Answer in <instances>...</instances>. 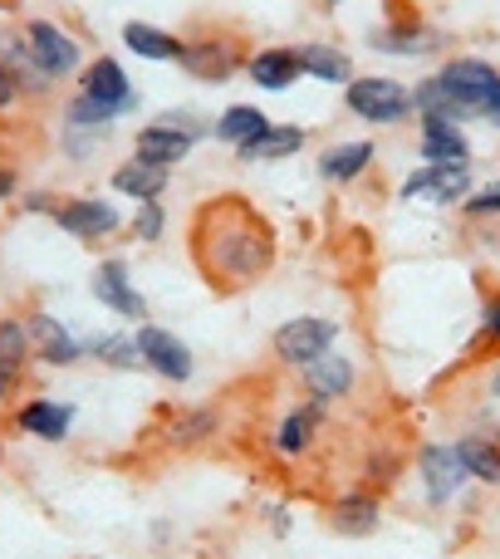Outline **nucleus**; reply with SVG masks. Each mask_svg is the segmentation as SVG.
Here are the masks:
<instances>
[{"mask_svg":"<svg viewBox=\"0 0 500 559\" xmlns=\"http://www.w3.org/2000/svg\"><path fill=\"white\" fill-rule=\"evenodd\" d=\"M45 212L55 216V226L69 231L74 241H104V236H114L118 226H123L118 206L104 202V197H64L59 206H45Z\"/></svg>","mask_w":500,"mask_h":559,"instance_id":"6e6552de","label":"nucleus"},{"mask_svg":"<svg viewBox=\"0 0 500 559\" xmlns=\"http://www.w3.org/2000/svg\"><path fill=\"white\" fill-rule=\"evenodd\" d=\"M305 128H289V123H270L265 133L255 138V143H246V147H236V157L241 163H279V157H289V153H299L305 147Z\"/></svg>","mask_w":500,"mask_h":559,"instance_id":"b1692460","label":"nucleus"},{"mask_svg":"<svg viewBox=\"0 0 500 559\" xmlns=\"http://www.w3.org/2000/svg\"><path fill=\"white\" fill-rule=\"evenodd\" d=\"M25 45H29L35 64L45 69L49 79H69V74H79V69H84V45H79L64 25H55V20H29V25H25Z\"/></svg>","mask_w":500,"mask_h":559,"instance_id":"39448f33","label":"nucleus"},{"mask_svg":"<svg viewBox=\"0 0 500 559\" xmlns=\"http://www.w3.org/2000/svg\"><path fill=\"white\" fill-rule=\"evenodd\" d=\"M486 118H491V123L500 128V88H496V94H491V104H486Z\"/></svg>","mask_w":500,"mask_h":559,"instance_id":"4c0bfd02","label":"nucleus"},{"mask_svg":"<svg viewBox=\"0 0 500 559\" xmlns=\"http://www.w3.org/2000/svg\"><path fill=\"white\" fill-rule=\"evenodd\" d=\"M324 5H338V0H324Z\"/></svg>","mask_w":500,"mask_h":559,"instance_id":"ea45409f","label":"nucleus"},{"mask_svg":"<svg viewBox=\"0 0 500 559\" xmlns=\"http://www.w3.org/2000/svg\"><path fill=\"white\" fill-rule=\"evenodd\" d=\"M417 472H422V491H427V501L432 506H447L466 486V466H462V456H456V442L452 447H442V442L422 447Z\"/></svg>","mask_w":500,"mask_h":559,"instance_id":"9b49d317","label":"nucleus"},{"mask_svg":"<svg viewBox=\"0 0 500 559\" xmlns=\"http://www.w3.org/2000/svg\"><path fill=\"white\" fill-rule=\"evenodd\" d=\"M265 128H270V118L260 114V108H250V104H231L222 118H216V138H222V143H231V147L255 143Z\"/></svg>","mask_w":500,"mask_h":559,"instance_id":"bb28decb","label":"nucleus"},{"mask_svg":"<svg viewBox=\"0 0 500 559\" xmlns=\"http://www.w3.org/2000/svg\"><path fill=\"white\" fill-rule=\"evenodd\" d=\"M20 98H25V84H20V74L10 64H0V114L20 108Z\"/></svg>","mask_w":500,"mask_h":559,"instance_id":"473e14b6","label":"nucleus"},{"mask_svg":"<svg viewBox=\"0 0 500 559\" xmlns=\"http://www.w3.org/2000/svg\"><path fill=\"white\" fill-rule=\"evenodd\" d=\"M84 348L98 358V364H108V368H143L133 334H94Z\"/></svg>","mask_w":500,"mask_h":559,"instance_id":"c85d7f7f","label":"nucleus"},{"mask_svg":"<svg viewBox=\"0 0 500 559\" xmlns=\"http://www.w3.org/2000/svg\"><path fill=\"white\" fill-rule=\"evenodd\" d=\"M437 84L456 98V108H462V114H486L491 94L500 88V69L486 64V59L462 55V59H447L442 74H437Z\"/></svg>","mask_w":500,"mask_h":559,"instance_id":"20e7f679","label":"nucleus"},{"mask_svg":"<svg viewBox=\"0 0 500 559\" xmlns=\"http://www.w3.org/2000/svg\"><path fill=\"white\" fill-rule=\"evenodd\" d=\"M422 163H452V167H472V143H466L462 123L447 118H422Z\"/></svg>","mask_w":500,"mask_h":559,"instance_id":"dca6fc26","label":"nucleus"},{"mask_svg":"<svg viewBox=\"0 0 500 559\" xmlns=\"http://www.w3.org/2000/svg\"><path fill=\"white\" fill-rule=\"evenodd\" d=\"M123 45L133 49L138 59H153V64H182V55H187V39H177V35H167V29H157V25H147V20H128L123 25Z\"/></svg>","mask_w":500,"mask_h":559,"instance_id":"a211bd4d","label":"nucleus"},{"mask_svg":"<svg viewBox=\"0 0 500 559\" xmlns=\"http://www.w3.org/2000/svg\"><path fill=\"white\" fill-rule=\"evenodd\" d=\"M133 344H138V358H143V368H153L157 378H167V383H187L192 378V348L182 344V338L172 334V329L163 324H138L133 329Z\"/></svg>","mask_w":500,"mask_h":559,"instance_id":"0eeeda50","label":"nucleus"},{"mask_svg":"<svg viewBox=\"0 0 500 559\" xmlns=\"http://www.w3.org/2000/svg\"><path fill=\"white\" fill-rule=\"evenodd\" d=\"M202 138H206V128H197L192 118H182V114L172 118V114H167V118H157V123L138 128L133 157H143V163H157V167H167V173H172L177 163H187V153H192Z\"/></svg>","mask_w":500,"mask_h":559,"instance_id":"7ed1b4c3","label":"nucleus"},{"mask_svg":"<svg viewBox=\"0 0 500 559\" xmlns=\"http://www.w3.org/2000/svg\"><path fill=\"white\" fill-rule=\"evenodd\" d=\"M79 94L84 98H94V104H104L108 114H133L138 108V94H133V84H128V74H123V64H118L114 55H98L94 64H84L79 69Z\"/></svg>","mask_w":500,"mask_h":559,"instance_id":"1a4fd4ad","label":"nucleus"},{"mask_svg":"<svg viewBox=\"0 0 500 559\" xmlns=\"http://www.w3.org/2000/svg\"><path fill=\"white\" fill-rule=\"evenodd\" d=\"M25 324H29V344H35V354L45 358L49 368H69V364H79L84 344H79V338L69 334V329L59 324L55 314H29Z\"/></svg>","mask_w":500,"mask_h":559,"instance_id":"2eb2a0df","label":"nucleus"},{"mask_svg":"<svg viewBox=\"0 0 500 559\" xmlns=\"http://www.w3.org/2000/svg\"><path fill=\"white\" fill-rule=\"evenodd\" d=\"M456 456H462L466 476H476V481H486V486H500V442H491V437H462Z\"/></svg>","mask_w":500,"mask_h":559,"instance_id":"cd10ccee","label":"nucleus"},{"mask_svg":"<svg viewBox=\"0 0 500 559\" xmlns=\"http://www.w3.org/2000/svg\"><path fill=\"white\" fill-rule=\"evenodd\" d=\"M329 525H334L338 535H373L378 531V501L373 496H344V501H334V511H329Z\"/></svg>","mask_w":500,"mask_h":559,"instance_id":"a878e982","label":"nucleus"},{"mask_svg":"<svg viewBox=\"0 0 500 559\" xmlns=\"http://www.w3.org/2000/svg\"><path fill=\"white\" fill-rule=\"evenodd\" d=\"M491 397H500V373L491 378Z\"/></svg>","mask_w":500,"mask_h":559,"instance_id":"58836bf2","label":"nucleus"},{"mask_svg":"<svg viewBox=\"0 0 500 559\" xmlns=\"http://www.w3.org/2000/svg\"><path fill=\"white\" fill-rule=\"evenodd\" d=\"M334 338H338L334 319L299 314V319H289V324L275 329V358H279V364L305 368V364H314V358H324L329 348H334Z\"/></svg>","mask_w":500,"mask_h":559,"instance_id":"423d86ee","label":"nucleus"},{"mask_svg":"<svg viewBox=\"0 0 500 559\" xmlns=\"http://www.w3.org/2000/svg\"><path fill=\"white\" fill-rule=\"evenodd\" d=\"M15 427L25 437H39V442H64L69 427H74V407L55 403V397H29L15 407Z\"/></svg>","mask_w":500,"mask_h":559,"instance_id":"ddd939ff","label":"nucleus"},{"mask_svg":"<svg viewBox=\"0 0 500 559\" xmlns=\"http://www.w3.org/2000/svg\"><path fill=\"white\" fill-rule=\"evenodd\" d=\"M10 197H15V173L0 167V202H10Z\"/></svg>","mask_w":500,"mask_h":559,"instance_id":"e433bc0d","label":"nucleus"},{"mask_svg":"<svg viewBox=\"0 0 500 559\" xmlns=\"http://www.w3.org/2000/svg\"><path fill=\"white\" fill-rule=\"evenodd\" d=\"M212 432H216L212 413H182V417L167 423V442H177V447H192V442H202V437H212Z\"/></svg>","mask_w":500,"mask_h":559,"instance_id":"7c9ffc66","label":"nucleus"},{"mask_svg":"<svg viewBox=\"0 0 500 559\" xmlns=\"http://www.w3.org/2000/svg\"><path fill=\"white\" fill-rule=\"evenodd\" d=\"M15 388H20V368L0 358V413H10V403H15Z\"/></svg>","mask_w":500,"mask_h":559,"instance_id":"f704fd0d","label":"nucleus"},{"mask_svg":"<svg viewBox=\"0 0 500 559\" xmlns=\"http://www.w3.org/2000/svg\"><path fill=\"white\" fill-rule=\"evenodd\" d=\"M486 334L500 338V299H491V305H486Z\"/></svg>","mask_w":500,"mask_h":559,"instance_id":"c9c22d12","label":"nucleus"},{"mask_svg":"<svg viewBox=\"0 0 500 559\" xmlns=\"http://www.w3.org/2000/svg\"><path fill=\"white\" fill-rule=\"evenodd\" d=\"M344 104H348V114H358L364 123H403V118L413 114V88L397 84V79H383V74H364V79H348Z\"/></svg>","mask_w":500,"mask_h":559,"instance_id":"f03ea898","label":"nucleus"},{"mask_svg":"<svg viewBox=\"0 0 500 559\" xmlns=\"http://www.w3.org/2000/svg\"><path fill=\"white\" fill-rule=\"evenodd\" d=\"M373 157H378V147L368 143V138L364 143H338L319 157V177H324V182H354V177H364L368 167H373Z\"/></svg>","mask_w":500,"mask_h":559,"instance_id":"4be33fe9","label":"nucleus"},{"mask_svg":"<svg viewBox=\"0 0 500 559\" xmlns=\"http://www.w3.org/2000/svg\"><path fill=\"white\" fill-rule=\"evenodd\" d=\"M466 212H472V216H500V182H491V187H481V192L466 197Z\"/></svg>","mask_w":500,"mask_h":559,"instance_id":"72a5a7b5","label":"nucleus"},{"mask_svg":"<svg viewBox=\"0 0 500 559\" xmlns=\"http://www.w3.org/2000/svg\"><path fill=\"white\" fill-rule=\"evenodd\" d=\"M29 324L25 319H0V358L5 364H15V368H25V358H29Z\"/></svg>","mask_w":500,"mask_h":559,"instance_id":"c756f323","label":"nucleus"},{"mask_svg":"<svg viewBox=\"0 0 500 559\" xmlns=\"http://www.w3.org/2000/svg\"><path fill=\"white\" fill-rule=\"evenodd\" d=\"M163 226H167L163 202H143V206L133 212V222H128V231H133V241L157 246V241H163Z\"/></svg>","mask_w":500,"mask_h":559,"instance_id":"2f4dec72","label":"nucleus"},{"mask_svg":"<svg viewBox=\"0 0 500 559\" xmlns=\"http://www.w3.org/2000/svg\"><path fill=\"white\" fill-rule=\"evenodd\" d=\"M197 265L206 271V280L216 275V285H255L275 265V231L241 197H216L197 216Z\"/></svg>","mask_w":500,"mask_h":559,"instance_id":"f257e3e1","label":"nucleus"},{"mask_svg":"<svg viewBox=\"0 0 500 559\" xmlns=\"http://www.w3.org/2000/svg\"><path fill=\"white\" fill-rule=\"evenodd\" d=\"M403 197H432V202H466L472 197V167L422 163L403 182Z\"/></svg>","mask_w":500,"mask_h":559,"instance_id":"f8f14e48","label":"nucleus"},{"mask_svg":"<svg viewBox=\"0 0 500 559\" xmlns=\"http://www.w3.org/2000/svg\"><path fill=\"white\" fill-rule=\"evenodd\" d=\"M305 388H309V397H314V403L348 397V388H354V364H348L344 354H334V348H329L324 358L305 364Z\"/></svg>","mask_w":500,"mask_h":559,"instance_id":"f3484780","label":"nucleus"},{"mask_svg":"<svg viewBox=\"0 0 500 559\" xmlns=\"http://www.w3.org/2000/svg\"><path fill=\"white\" fill-rule=\"evenodd\" d=\"M324 413H329V403H309V407H295L289 417H279L275 452L279 456H305L309 442H314V432H319V423H324Z\"/></svg>","mask_w":500,"mask_h":559,"instance_id":"412c9836","label":"nucleus"},{"mask_svg":"<svg viewBox=\"0 0 500 559\" xmlns=\"http://www.w3.org/2000/svg\"><path fill=\"white\" fill-rule=\"evenodd\" d=\"M88 289H94L98 305L114 309L118 319H133V329L147 324V299L138 295V285L128 280V265L123 261H104V265H98L94 280H88Z\"/></svg>","mask_w":500,"mask_h":559,"instance_id":"9d476101","label":"nucleus"},{"mask_svg":"<svg viewBox=\"0 0 500 559\" xmlns=\"http://www.w3.org/2000/svg\"><path fill=\"white\" fill-rule=\"evenodd\" d=\"M295 55H299V69H305L309 79H319V84H348V79H354L348 55H344V49H334V45L309 39V45H299Z\"/></svg>","mask_w":500,"mask_h":559,"instance_id":"5701e85b","label":"nucleus"},{"mask_svg":"<svg viewBox=\"0 0 500 559\" xmlns=\"http://www.w3.org/2000/svg\"><path fill=\"white\" fill-rule=\"evenodd\" d=\"M246 74H250V84H260V88H270V94H279V88L299 84V79H305V69H299V55H295V49L265 45V49H255V55L246 59Z\"/></svg>","mask_w":500,"mask_h":559,"instance_id":"4468645a","label":"nucleus"},{"mask_svg":"<svg viewBox=\"0 0 500 559\" xmlns=\"http://www.w3.org/2000/svg\"><path fill=\"white\" fill-rule=\"evenodd\" d=\"M373 49H383V55H427V49H437V29H422L407 15V20H397L393 29H378Z\"/></svg>","mask_w":500,"mask_h":559,"instance_id":"393cba45","label":"nucleus"},{"mask_svg":"<svg viewBox=\"0 0 500 559\" xmlns=\"http://www.w3.org/2000/svg\"><path fill=\"white\" fill-rule=\"evenodd\" d=\"M182 64L192 69L197 79H231L236 69H241V49H236L231 39H197V45H187Z\"/></svg>","mask_w":500,"mask_h":559,"instance_id":"aec40b11","label":"nucleus"},{"mask_svg":"<svg viewBox=\"0 0 500 559\" xmlns=\"http://www.w3.org/2000/svg\"><path fill=\"white\" fill-rule=\"evenodd\" d=\"M167 182H172V173L157 163H143V157H128L123 167H114V192L133 197L138 206L143 202H157V197L167 192Z\"/></svg>","mask_w":500,"mask_h":559,"instance_id":"6ab92c4d","label":"nucleus"}]
</instances>
